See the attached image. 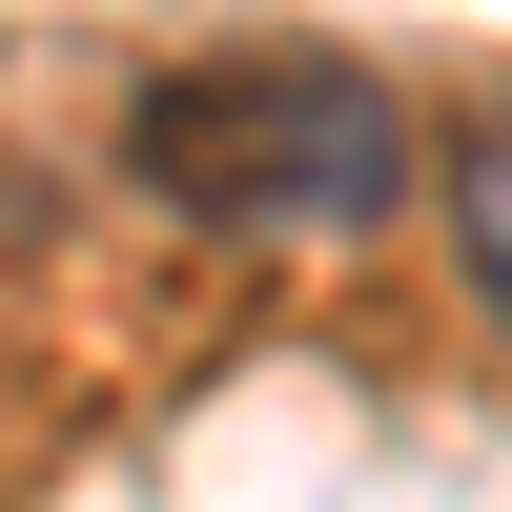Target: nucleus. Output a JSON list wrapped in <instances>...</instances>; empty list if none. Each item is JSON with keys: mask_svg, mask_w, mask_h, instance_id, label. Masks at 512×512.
I'll list each match as a JSON object with an SVG mask.
<instances>
[{"mask_svg": "<svg viewBox=\"0 0 512 512\" xmlns=\"http://www.w3.org/2000/svg\"><path fill=\"white\" fill-rule=\"evenodd\" d=\"M123 164L144 205L185 226H287V246H349L410 205V103L328 41H226V62H164L123 103Z\"/></svg>", "mask_w": 512, "mask_h": 512, "instance_id": "f257e3e1", "label": "nucleus"}, {"mask_svg": "<svg viewBox=\"0 0 512 512\" xmlns=\"http://www.w3.org/2000/svg\"><path fill=\"white\" fill-rule=\"evenodd\" d=\"M451 226H472V287L512 308V123H472V144H451Z\"/></svg>", "mask_w": 512, "mask_h": 512, "instance_id": "f03ea898", "label": "nucleus"}]
</instances>
